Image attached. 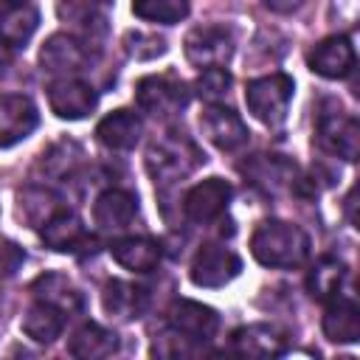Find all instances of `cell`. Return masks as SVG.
I'll use <instances>...</instances> for the list:
<instances>
[{
    "label": "cell",
    "instance_id": "f546056e",
    "mask_svg": "<svg viewBox=\"0 0 360 360\" xmlns=\"http://www.w3.org/2000/svg\"><path fill=\"white\" fill-rule=\"evenodd\" d=\"M124 45H127V53L135 56V59H155L166 51V42L160 37H152V34H141V31H129L124 37Z\"/></svg>",
    "mask_w": 360,
    "mask_h": 360
},
{
    "label": "cell",
    "instance_id": "5bb4252c",
    "mask_svg": "<svg viewBox=\"0 0 360 360\" xmlns=\"http://www.w3.org/2000/svg\"><path fill=\"white\" fill-rule=\"evenodd\" d=\"M169 323L174 332L186 335L188 340L194 343H202V340H211L214 332L219 329V315L200 304V301H188V298H180L172 304L169 309Z\"/></svg>",
    "mask_w": 360,
    "mask_h": 360
},
{
    "label": "cell",
    "instance_id": "1f68e13d",
    "mask_svg": "<svg viewBox=\"0 0 360 360\" xmlns=\"http://www.w3.org/2000/svg\"><path fill=\"white\" fill-rule=\"evenodd\" d=\"M264 6L273 8V11H278V14H290L298 6H304V0H264Z\"/></svg>",
    "mask_w": 360,
    "mask_h": 360
},
{
    "label": "cell",
    "instance_id": "2e32d148",
    "mask_svg": "<svg viewBox=\"0 0 360 360\" xmlns=\"http://www.w3.org/2000/svg\"><path fill=\"white\" fill-rule=\"evenodd\" d=\"M39 236H42V242H45L51 250H59V253H68V250L73 253V250H79L82 245L93 242V239H87V233H84V228H82V219H79L73 211H68V208L53 211V214L42 222Z\"/></svg>",
    "mask_w": 360,
    "mask_h": 360
},
{
    "label": "cell",
    "instance_id": "f1b7e54d",
    "mask_svg": "<svg viewBox=\"0 0 360 360\" xmlns=\"http://www.w3.org/2000/svg\"><path fill=\"white\" fill-rule=\"evenodd\" d=\"M228 87H231V73L225 68H205L197 76V82H194L197 96L205 98V101H211V104H217L219 98H225L228 96Z\"/></svg>",
    "mask_w": 360,
    "mask_h": 360
},
{
    "label": "cell",
    "instance_id": "cb8c5ba5",
    "mask_svg": "<svg viewBox=\"0 0 360 360\" xmlns=\"http://www.w3.org/2000/svg\"><path fill=\"white\" fill-rule=\"evenodd\" d=\"M31 290L37 292L39 301H45V304H51V307H56V309H62V312H76V309H82V295H79V290H76L62 273H45V276H39Z\"/></svg>",
    "mask_w": 360,
    "mask_h": 360
},
{
    "label": "cell",
    "instance_id": "4316f807",
    "mask_svg": "<svg viewBox=\"0 0 360 360\" xmlns=\"http://www.w3.org/2000/svg\"><path fill=\"white\" fill-rule=\"evenodd\" d=\"M343 276H346V267H343L338 259L323 256V259L312 267V273H309V281H307V284H309V292H312L315 298H321V301L335 298V295H340Z\"/></svg>",
    "mask_w": 360,
    "mask_h": 360
},
{
    "label": "cell",
    "instance_id": "277c9868",
    "mask_svg": "<svg viewBox=\"0 0 360 360\" xmlns=\"http://www.w3.org/2000/svg\"><path fill=\"white\" fill-rule=\"evenodd\" d=\"M135 101L143 112L155 118H169L186 107L188 93L186 84L174 82L172 76H143L135 84Z\"/></svg>",
    "mask_w": 360,
    "mask_h": 360
},
{
    "label": "cell",
    "instance_id": "83f0119b",
    "mask_svg": "<svg viewBox=\"0 0 360 360\" xmlns=\"http://www.w3.org/2000/svg\"><path fill=\"white\" fill-rule=\"evenodd\" d=\"M132 11L141 20L174 25L188 17V0H132Z\"/></svg>",
    "mask_w": 360,
    "mask_h": 360
},
{
    "label": "cell",
    "instance_id": "ac0fdd59",
    "mask_svg": "<svg viewBox=\"0 0 360 360\" xmlns=\"http://www.w3.org/2000/svg\"><path fill=\"white\" fill-rule=\"evenodd\" d=\"M110 256L132 273H149L160 262V245L149 236H124L110 245Z\"/></svg>",
    "mask_w": 360,
    "mask_h": 360
},
{
    "label": "cell",
    "instance_id": "5b68a950",
    "mask_svg": "<svg viewBox=\"0 0 360 360\" xmlns=\"http://www.w3.org/2000/svg\"><path fill=\"white\" fill-rule=\"evenodd\" d=\"M186 59L194 68H222L233 53V39L222 25H200L186 34Z\"/></svg>",
    "mask_w": 360,
    "mask_h": 360
},
{
    "label": "cell",
    "instance_id": "d6986e66",
    "mask_svg": "<svg viewBox=\"0 0 360 360\" xmlns=\"http://www.w3.org/2000/svg\"><path fill=\"white\" fill-rule=\"evenodd\" d=\"M141 129H143V124L132 110H115L98 121L96 138L107 149H132L141 138Z\"/></svg>",
    "mask_w": 360,
    "mask_h": 360
},
{
    "label": "cell",
    "instance_id": "484cf974",
    "mask_svg": "<svg viewBox=\"0 0 360 360\" xmlns=\"http://www.w3.org/2000/svg\"><path fill=\"white\" fill-rule=\"evenodd\" d=\"M245 172L253 177V183H259V186H264V188L270 191V188H278V186H284L287 180H292L295 166H292L290 160L276 158V155H256V158L245 166Z\"/></svg>",
    "mask_w": 360,
    "mask_h": 360
},
{
    "label": "cell",
    "instance_id": "4fadbf2b",
    "mask_svg": "<svg viewBox=\"0 0 360 360\" xmlns=\"http://www.w3.org/2000/svg\"><path fill=\"white\" fill-rule=\"evenodd\" d=\"M39 62H42V70L68 79V76H76L79 70H84V65H87V48L76 37L53 34V37L45 39V45L39 51Z\"/></svg>",
    "mask_w": 360,
    "mask_h": 360
},
{
    "label": "cell",
    "instance_id": "8fae6325",
    "mask_svg": "<svg viewBox=\"0 0 360 360\" xmlns=\"http://www.w3.org/2000/svg\"><path fill=\"white\" fill-rule=\"evenodd\" d=\"M200 127H202V135L222 152H236L239 146L248 143V127L239 118V112H233L231 107L211 104L208 110H202Z\"/></svg>",
    "mask_w": 360,
    "mask_h": 360
},
{
    "label": "cell",
    "instance_id": "52a82bcc",
    "mask_svg": "<svg viewBox=\"0 0 360 360\" xmlns=\"http://www.w3.org/2000/svg\"><path fill=\"white\" fill-rule=\"evenodd\" d=\"M242 270V259L225 245H205L191 259V281L197 287H225Z\"/></svg>",
    "mask_w": 360,
    "mask_h": 360
},
{
    "label": "cell",
    "instance_id": "9c48e42d",
    "mask_svg": "<svg viewBox=\"0 0 360 360\" xmlns=\"http://www.w3.org/2000/svg\"><path fill=\"white\" fill-rule=\"evenodd\" d=\"M39 124V112L34 101L22 93L0 96V149L25 141Z\"/></svg>",
    "mask_w": 360,
    "mask_h": 360
},
{
    "label": "cell",
    "instance_id": "ba28073f",
    "mask_svg": "<svg viewBox=\"0 0 360 360\" xmlns=\"http://www.w3.org/2000/svg\"><path fill=\"white\" fill-rule=\"evenodd\" d=\"M48 104L56 112V118L82 121V118H87L96 110L98 96H96V90L87 82L68 76V79H56L48 87Z\"/></svg>",
    "mask_w": 360,
    "mask_h": 360
},
{
    "label": "cell",
    "instance_id": "8992f818",
    "mask_svg": "<svg viewBox=\"0 0 360 360\" xmlns=\"http://www.w3.org/2000/svg\"><path fill=\"white\" fill-rule=\"evenodd\" d=\"M315 141L323 152L338 155L343 160H357L360 152V127L352 115L335 110V112H321L318 115V129Z\"/></svg>",
    "mask_w": 360,
    "mask_h": 360
},
{
    "label": "cell",
    "instance_id": "7402d4cb",
    "mask_svg": "<svg viewBox=\"0 0 360 360\" xmlns=\"http://www.w3.org/2000/svg\"><path fill=\"white\" fill-rule=\"evenodd\" d=\"M68 352L73 357H84V360H96V357H110L118 352V338L115 332L98 326V323H84L82 329H76V335L68 343Z\"/></svg>",
    "mask_w": 360,
    "mask_h": 360
},
{
    "label": "cell",
    "instance_id": "3957f363",
    "mask_svg": "<svg viewBox=\"0 0 360 360\" xmlns=\"http://www.w3.org/2000/svg\"><path fill=\"white\" fill-rule=\"evenodd\" d=\"M200 160L202 158H200L197 146L177 132H172L163 141H155L146 152V169L155 177V183H174L180 177H186Z\"/></svg>",
    "mask_w": 360,
    "mask_h": 360
},
{
    "label": "cell",
    "instance_id": "603a6c76",
    "mask_svg": "<svg viewBox=\"0 0 360 360\" xmlns=\"http://www.w3.org/2000/svg\"><path fill=\"white\" fill-rule=\"evenodd\" d=\"M62 326H65V312L45 304V301H37L22 315V332L34 343H53L62 335Z\"/></svg>",
    "mask_w": 360,
    "mask_h": 360
},
{
    "label": "cell",
    "instance_id": "d6a6232c",
    "mask_svg": "<svg viewBox=\"0 0 360 360\" xmlns=\"http://www.w3.org/2000/svg\"><path fill=\"white\" fill-rule=\"evenodd\" d=\"M11 56H14V48L0 37V76L8 70V65H11Z\"/></svg>",
    "mask_w": 360,
    "mask_h": 360
},
{
    "label": "cell",
    "instance_id": "44dd1931",
    "mask_svg": "<svg viewBox=\"0 0 360 360\" xmlns=\"http://www.w3.org/2000/svg\"><path fill=\"white\" fill-rule=\"evenodd\" d=\"M329 309L323 315V335L335 343H354L360 338V309L354 298H329Z\"/></svg>",
    "mask_w": 360,
    "mask_h": 360
},
{
    "label": "cell",
    "instance_id": "e0dca14e",
    "mask_svg": "<svg viewBox=\"0 0 360 360\" xmlns=\"http://www.w3.org/2000/svg\"><path fill=\"white\" fill-rule=\"evenodd\" d=\"M138 214V197L124 188L104 191L93 205V219L101 231H124Z\"/></svg>",
    "mask_w": 360,
    "mask_h": 360
},
{
    "label": "cell",
    "instance_id": "4dcf8cb0",
    "mask_svg": "<svg viewBox=\"0 0 360 360\" xmlns=\"http://www.w3.org/2000/svg\"><path fill=\"white\" fill-rule=\"evenodd\" d=\"M25 262V253L14 245V242H0V273L11 276L17 273V267Z\"/></svg>",
    "mask_w": 360,
    "mask_h": 360
},
{
    "label": "cell",
    "instance_id": "ffe728a7",
    "mask_svg": "<svg viewBox=\"0 0 360 360\" xmlns=\"http://www.w3.org/2000/svg\"><path fill=\"white\" fill-rule=\"evenodd\" d=\"M146 290L143 287H135L129 281H121V278H112L107 281L104 287V295H101V304L107 309V315H115L121 321H132L138 318L143 309H146Z\"/></svg>",
    "mask_w": 360,
    "mask_h": 360
},
{
    "label": "cell",
    "instance_id": "9a60e30c",
    "mask_svg": "<svg viewBox=\"0 0 360 360\" xmlns=\"http://www.w3.org/2000/svg\"><path fill=\"white\" fill-rule=\"evenodd\" d=\"M231 346L245 357H276L287 349V335L273 323H250L233 332Z\"/></svg>",
    "mask_w": 360,
    "mask_h": 360
},
{
    "label": "cell",
    "instance_id": "e575fe53",
    "mask_svg": "<svg viewBox=\"0 0 360 360\" xmlns=\"http://www.w3.org/2000/svg\"><path fill=\"white\" fill-rule=\"evenodd\" d=\"M90 3H110V0H90Z\"/></svg>",
    "mask_w": 360,
    "mask_h": 360
},
{
    "label": "cell",
    "instance_id": "6da1fadb",
    "mask_svg": "<svg viewBox=\"0 0 360 360\" xmlns=\"http://www.w3.org/2000/svg\"><path fill=\"white\" fill-rule=\"evenodd\" d=\"M250 253L264 267H298L309 256V236L292 222L267 219L253 231Z\"/></svg>",
    "mask_w": 360,
    "mask_h": 360
},
{
    "label": "cell",
    "instance_id": "d4e9b609",
    "mask_svg": "<svg viewBox=\"0 0 360 360\" xmlns=\"http://www.w3.org/2000/svg\"><path fill=\"white\" fill-rule=\"evenodd\" d=\"M37 25H39V11L34 6L22 3V6H17V8H11V11H6L0 17V37L11 48H20V45H25L31 39Z\"/></svg>",
    "mask_w": 360,
    "mask_h": 360
},
{
    "label": "cell",
    "instance_id": "30bf717a",
    "mask_svg": "<svg viewBox=\"0 0 360 360\" xmlns=\"http://www.w3.org/2000/svg\"><path fill=\"white\" fill-rule=\"evenodd\" d=\"M307 62H309V70L318 73V76H323V79H346L354 70L357 56H354L352 39L343 37V34H335V37L321 39L309 51Z\"/></svg>",
    "mask_w": 360,
    "mask_h": 360
},
{
    "label": "cell",
    "instance_id": "836d02e7",
    "mask_svg": "<svg viewBox=\"0 0 360 360\" xmlns=\"http://www.w3.org/2000/svg\"><path fill=\"white\" fill-rule=\"evenodd\" d=\"M17 6H22V0H0V14L11 11V8H17Z\"/></svg>",
    "mask_w": 360,
    "mask_h": 360
},
{
    "label": "cell",
    "instance_id": "7c38bea8",
    "mask_svg": "<svg viewBox=\"0 0 360 360\" xmlns=\"http://www.w3.org/2000/svg\"><path fill=\"white\" fill-rule=\"evenodd\" d=\"M231 194H233L231 183H225L222 177H208V180L197 183L194 188H188V194L183 200V214H186V219L205 225L228 208Z\"/></svg>",
    "mask_w": 360,
    "mask_h": 360
},
{
    "label": "cell",
    "instance_id": "7a4b0ae2",
    "mask_svg": "<svg viewBox=\"0 0 360 360\" xmlns=\"http://www.w3.org/2000/svg\"><path fill=\"white\" fill-rule=\"evenodd\" d=\"M292 90H295V84L287 73H270V76L248 82L245 104H248V110L253 112L256 121H262L267 127H278L287 118Z\"/></svg>",
    "mask_w": 360,
    "mask_h": 360
}]
</instances>
